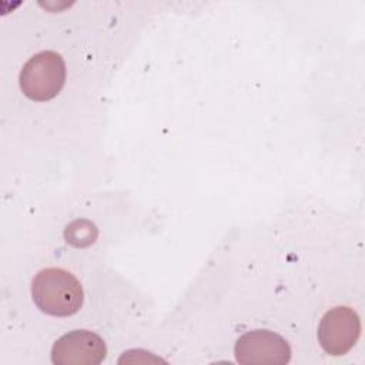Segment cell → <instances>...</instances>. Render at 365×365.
<instances>
[{
  "mask_svg": "<svg viewBox=\"0 0 365 365\" xmlns=\"http://www.w3.org/2000/svg\"><path fill=\"white\" fill-rule=\"evenodd\" d=\"M31 297L36 307L51 317H70L84 301L78 279L63 268H44L31 282Z\"/></svg>",
  "mask_w": 365,
  "mask_h": 365,
  "instance_id": "obj_1",
  "label": "cell"
},
{
  "mask_svg": "<svg viewBox=\"0 0 365 365\" xmlns=\"http://www.w3.org/2000/svg\"><path fill=\"white\" fill-rule=\"evenodd\" d=\"M66 64L63 57L51 50H44L30 57L19 77L23 94L33 101H48L63 88Z\"/></svg>",
  "mask_w": 365,
  "mask_h": 365,
  "instance_id": "obj_2",
  "label": "cell"
},
{
  "mask_svg": "<svg viewBox=\"0 0 365 365\" xmlns=\"http://www.w3.org/2000/svg\"><path fill=\"white\" fill-rule=\"evenodd\" d=\"M361 334L358 314L349 307H335L324 314L318 325V341L322 349L334 356L349 352Z\"/></svg>",
  "mask_w": 365,
  "mask_h": 365,
  "instance_id": "obj_3",
  "label": "cell"
},
{
  "mask_svg": "<svg viewBox=\"0 0 365 365\" xmlns=\"http://www.w3.org/2000/svg\"><path fill=\"white\" fill-rule=\"evenodd\" d=\"M234 354L240 364L284 365L291 358V348L281 335L268 329H255L237 339Z\"/></svg>",
  "mask_w": 365,
  "mask_h": 365,
  "instance_id": "obj_4",
  "label": "cell"
},
{
  "mask_svg": "<svg viewBox=\"0 0 365 365\" xmlns=\"http://www.w3.org/2000/svg\"><path fill=\"white\" fill-rule=\"evenodd\" d=\"M107 354L100 335L87 329H76L60 336L51 348V362L56 365H97Z\"/></svg>",
  "mask_w": 365,
  "mask_h": 365,
  "instance_id": "obj_5",
  "label": "cell"
},
{
  "mask_svg": "<svg viewBox=\"0 0 365 365\" xmlns=\"http://www.w3.org/2000/svg\"><path fill=\"white\" fill-rule=\"evenodd\" d=\"M80 221H81V230H78L77 227L78 222L74 221L67 227L64 235L67 238V242L77 247H84L94 241V238L97 237V230L91 222L86 220H80Z\"/></svg>",
  "mask_w": 365,
  "mask_h": 365,
  "instance_id": "obj_6",
  "label": "cell"
}]
</instances>
